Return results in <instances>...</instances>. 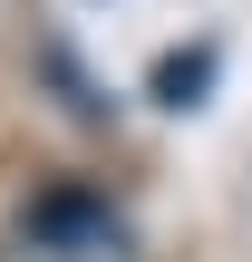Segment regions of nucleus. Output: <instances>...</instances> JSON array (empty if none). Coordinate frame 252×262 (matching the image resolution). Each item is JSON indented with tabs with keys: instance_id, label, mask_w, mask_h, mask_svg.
I'll return each instance as SVG.
<instances>
[{
	"instance_id": "obj_2",
	"label": "nucleus",
	"mask_w": 252,
	"mask_h": 262,
	"mask_svg": "<svg viewBox=\"0 0 252 262\" xmlns=\"http://www.w3.org/2000/svg\"><path fill=\"white\" fill-rule=\"evenodd\" d=\"M204 88H214V49H175V58H155V97H165V107H204Z\"/></svg>"
},
{
	"instance_id": "obj_1",
	"label": "nucleus",
	"mask_w": 252,
	"mask_h": 262,
	"mask_svg": "<svg viewBox=\"0 0 252 262\" xmlns=\"http://www.w3.org/2000/svg\"><path fill=\"white\" fill-rule=\"evenodd\" d=\"M29 243L58 253V262H117V253H126V224H117L107 194H87V185H49V194L29 204Z\"/></svg>"
}]
</instances>
